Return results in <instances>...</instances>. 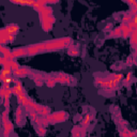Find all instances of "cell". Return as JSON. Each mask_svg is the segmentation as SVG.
Here are the masks:
<instances>
[{
    "label": "cell",
    "instance_id": "cell-1",
    "mask_svg": "<svg viewBox=\"0 0 137 137\" xmlns=\"http://www.w3.org/2000/svg\"><path fill=\"white\" fill-rule=\"evenodd\" d=\"M4 30L8 32L9 35H14L15 33L18 32L19 28H18V25H8V27Z\"/></svg>",
    "mask_w": 137,
    "mask_h": 137
},
{
    "label": "cell",
    "instance_id": "cell-2",
    "mask_svg": "<svg viewBox=\"0 0 137 137\" xmlns=\"http://www.w3.org/2000/svg\"><path fill=\"white\" fill-rule=\"evenodd\" d=\"M133 25L137 27V15L134 16V20H133Z\"/></svg>",
    "mask_w": 137,
    "mask_h": 137
},
{
    "label": "cell",
    "instance_id": "cell-3",
    "mask_svg": "<svg viewBox=\"0 0 137 137\" xmlns=\"http://www.w3.org/2000/svg\"><path fill=\"white\" fill-rule=\"evenodd\" d=\"M135 11H136V12H137V5H136V8H135Z\"/></svg>",
    "mask_w": 137,
    "mask_h": 137
}]
</instances>
